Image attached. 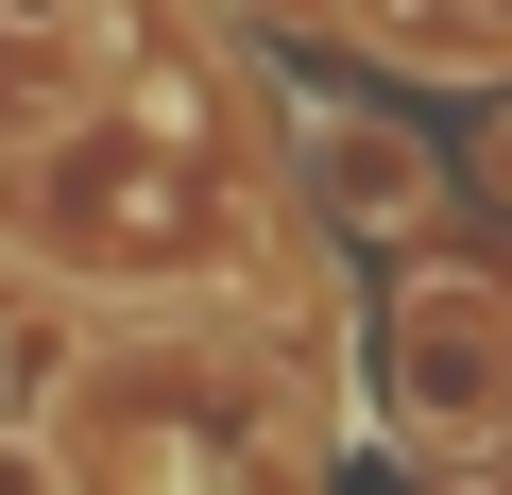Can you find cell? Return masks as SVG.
Wrapping results in <instances>:
<instances>
[{"label": "cell", "mask_w": 512, "mask_h": 495, "mask_svg": "<svg viewBox=\"0 0 512 495\" xmlns=\"http://www.w3.org/2000/svg\"><path fill=\"white\" fill-rule=\"evenodd\" d=\"M495 393H512V325H495L461 274H427V291L393 308V410H410V427H478Z\"/></svg>", "instance_id": "1"}, {"label": "cell", "mask_w": 512, "mask_h": 495, "mask_svg": "<svg viewBox=\"0 0 512 495\" xmlns=\"http://www.w3.org/2000/svg\"><path fill=\"white\" fill-rule=\"evenodd\" d=\"M0 495H69V461H52L35 427H0Z\"/></svg>", "instance_id": "3"}, {"label": "cell", "mask_w": 512, "mask_h": 495, "mask_svg": "<svg viewBox=\"0 0 512 495\" xmlns=\"http://www.w3.org/2000/svg\"><path fill=\"white\" fill-rule=\"evenodd\" d=\"M86 18V0H0V35H69Z\"/></svg>", "instance_id": "4"}, {"label": "cell", "mask_w": 512, "mask_h": 495, "mask_svg": "<svg viewBox=\"0 0 512 495\" xmlns=\"http://www.w3.org/2000/svg\"><path fill=\"white\" fill-rule=\"evenodd\" d=\"M495 188H512V120H495Z\"/></svg>", "instance_id": "5"}, {"label": "cell", "mask_w": 512, "mask_h": 495, "mask_svg": "<svg viewBox=\"0 0 512 495\" xmlns=\"http://www.w3.org/2000/svg\"><path fill=\"white\" fill-rule=\"evenodd\" d=\"M325 188L359 205V222H427V154H410V120H325Z\"/></svg>", "instance_id": "2"}]
</instances>
